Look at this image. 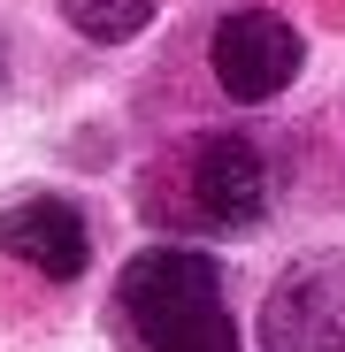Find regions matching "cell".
I'll return each instance as SVG.
<instances>
[{"label":"cell","mask_w":345,"mask_h":352,"mask_svg":"<svg viewBox=\"0 0 345 352\" xmlns=\"http://www.w3.org/2000/svg\"><path fill=\"white\" fill-rule=\"evenodd\" d=\"M177 199H185L177 222L222 230V238L253 230L261 207H269V161H261V146L238 138V131H207V138H192V146H185V176H177Z\"/></svg>","instance_id":"1"},{"label":"cell","mask_w":345,"mask_h":352,"mask_svg":"<svg viewBox=\"0 0 345 352\" xmlns=\"http://www.w3.org/2000/svg\"><path fill=\"white\" fill-rule=\"evenodd\" d=\"M115 299H123V314H131V329L146 344H161L185 322H200V314H222V268L207 253H192V245H146L123 268Z\"/></svg>","instance_id":"2"},{"label":"cell","mask_w":345,"mask_h":352,"mask_svg":"<svg viewBox=\"0 0 345 352\" xmlns=\"http://www.w3.org/2000/svg\"><path fill=\"white\" fill-rule=\"evenodd\" d=\"M269 352H345V253L292 261L261 299Z\"/></svg>","instance_id":"3"},{"label":"cell","mask_w":345,"mask_h":352,"mask_svg":"<svg viewBox=\"0 0 345 352\" xmlns=\"http://www.w3.org/2000/svg\"><path fill=\"white\" fill-rule=\"evenodd\" d=\"M300 62H307L300 31L284 23V16H269V8H238V16L215 31V85L230 100H246V107L276 100L284 85L300 77Z\"/></svg>","instance_id":"4"},{"label":"cell","mask_w":345,"mask_h":352,"mask_svg":"<svg viewBox=\"0 0 345 352\" xmlns=\"http://www.w3.org/2000/svg\"><path fill=\"white\" fill-rule=\"evenodd\" d=\"M0 253H8V261H31V268L54 276V283H70V276H85V261H92V230H85V214H77L70 199L31 192V199H16V207H0Z\"/></svg>","instance_id":"5"},{"label":"cell","mask_w":345,"mask_h":352,"mask_svg":"<svg viewBox=\"0 0 345 352\" xmlns=\"http://www.w3.org/2000/svg\"><path fill=\"white\" fill-rule=\"evenodd\" d=\"M54 8L70 16V31H85L100 46H123L154 23V0H54Z\"/></svg>","instance_id":"6"},{"label":"cell","mask_w":345,"mask_h":352,"mask_svg":"<svg viewBox=\"0 0 345 352\" xmlns=\"http://www.w3.org/2000/svg\"><path fill=\"white\" fill-rule=\"evenodd\" d=\"M154 352H238V329H230V314H200L177 337H161Z\"/></svg>","instance_id":"7"},{"label":"cell","mask_w":345,"mask_h":352,"mask_svg":"<svg viewBox=\"0 0 345 352\" xmlns=\"http://www.w3.org/2000/svg\"><path fill=\"white\" fill-rule=\"evenodd\" d=\"M0 77H8V62H0Z\"/></svg>","instance_id":"8"}]
</instances>
